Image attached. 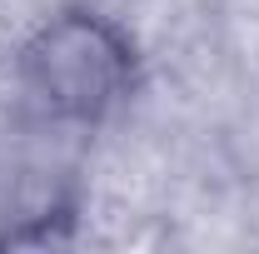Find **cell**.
Segmentation results:
<instances>
[{"mask_svg": "<svg viewBox=\"0 0 259 254\" xmlns=\"http://www.w3.org/2000/svg\"><path fill=\"white\" fill-rule=\"evenodd\" d=\"M145 55L135 35L95 5H60L15 50V85L30 110L65 130L110 125L140 95Z\"/></svg>", "mask_w": 259, "mask_h": 254, "instance_id": "6da1fadb", "label": "cell"}]
</instances>
